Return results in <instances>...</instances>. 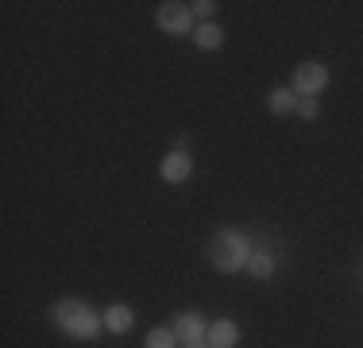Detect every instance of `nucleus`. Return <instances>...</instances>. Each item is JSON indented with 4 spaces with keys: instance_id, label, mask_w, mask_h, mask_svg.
I'll return each instance as SVG.
<instances>
[{
    "instance_id": "obj_2",
    "label": "nucleus",
    "mask_w": 363,
    "mask_h": 348,
    "mask_svg": "<svg viewBox=\"0 0 363 348\" xmlns=\"http://www.w3.org/2000/svg\"><path fill=\"white\" fill-rule=\"evenodd\" d=\"M247 259H252V240H247L244 232L220 229L217 236L209 240V263L217 267V271L232 275V271H240V267L247 271Z\"/></svg>"
},
{
    "instance_id": "obj_7",
    "label": "nucleus",
    "mask_w": 363,
    "mask_h": 348,
    "mask_svg": "<svg viewBox=\"0 0 363 348\" xmlns=\"http://www.w3.org/2000/svg\"><path fill=\"white\" fill-rule=\"evenodd\" d=\"M209 348H236V341H240V325L236 321H228V317H220V321H213L209 325Z\"/></svg>"
},
{
    "instance_id": "obj_4",
    "label": "nucleus",
    "mask_w": 363,
    "mask_h": 348,
    "mask_svg": "<svg viewBox=\"0 0 363 348\" xmlns=\"http://www.w3.org/2000/svg\"><path fill=\"white\" fill-rule=\"evenodd\" d=\"M155 23H159L167 35H186L194 28V12H189V4H174V0H167V4L155 8Z\"/></svg>"
},
{
    "instance_id": "obj_11",
    "label": "nucleus",
    "mask_w": 363,
    "mask_h": 348,
    "mask_svg": "<svg viewBox=\"0 0 363 348\" xmlns=\"http://www.w3.org/2000/svg\"><path fill=\"white\" fill-rule=\"evenodd\" d=\"M220 43H224V31L217 23H201V28H197V47L201 50H220Z\"/></svg>"
},
{
    "instance_id": "obj_15",
    "label": "nucleus",
    "mask_w": 363,
    "mask_h": 348,
    "mask_svg": "<svg viewBox=\"0 0 363 348\" xmlns=\"http://www.w3.org/2000/svg\"><path fill=\"white\" fill-rule=\"evenodd\" d=\"M189 348H205V344H189Z\"/></svg>"
},
{
    "instance_id": "obj_13",
    "label": "nucleus",
    "mask_w": 363,
    "mask_h": 348,
    "mask_svg": "<svg viewBox=\"0 0 363 348\" xmlns=\"http://www.w3.org/2000/svg\"><path fill=\"white\" fill-rule=\"evenodd\" d=\"M189 12H194V16H201V20L209 23V16L217 12V4H213V0H197V4H189Z\"/></svg>"
},
{
    "instance_id": "obj_12",
    "label": "nucleus",
    "mask_w": 363,
    "mask_h": 348,
    "mask_svg": "<svg viewBox=\"0 0 363 348\" xmlns=\"http://www.w3.org/2000/svg\"><path fill=\"white\" fill-rule=\"evenodd\" d=\"M143 348H178L174 329H151V333L143 337Z\"/></svg>"
},
{
    "instance_id": "obj_3",
    "label": "nucleus",
    "mask_w": 363,
    "mask_h": 348,
    "mask_svg": "<svg viewBox=\"0 0 363 348\" xmlns=\"http://www.w3.org/2000/svg\"><path fill=\"white\" fill-rule=\"evenodd\" d=\"M328 85V66L325 62H301L298 70H294V93L298 97H317V93H325Z\"/></svg>"
},
{
    "instance_id": "obj_8",
    "label": "nucleus",
    "mask_w": 363,
    "mask_h": 348,
    "mask_svg": "<svg viewBox=\"0 0 363 348\" xmlns=\"http://www.w3.org/2000/svg\"><path fill=\"white\" fill-rule=\"evenodd\" d=\"M101 317H105V329H112V333H128V329L135 325V313H132V306H108L105 313H101Z\"/></svg>"
},
{
    "instance_id": "obj_5",
    "label": "nucleus",
    "mask_w": 363,
    "mask_h": 348,
    "mask_svg": "<svg viewBox=\"0 0 363 348\" xmlns=\"http://www.w3.org/2000/svg\"><path fill=\"white\" fill-rule=\"evenodd\" d=\"M170 329H174V337L186 344H201L205 337H209V321H205L201 313H178Z\"/></svg>"
},
{
    "instance_id": "obj_1",
    "label": "nucleus",
    "mask_w": 363,
    "mask_h": 348,
    "mask_svg": "<svg viewBox=\"0 0 363 348\" xmlns=\"http://www.w3.org/2000/svg\"><path fill=\"white\" fill-rule=\"evenodd\" d=\"M50 317H55V325L62 329L66 337H74V341H93V337L101 333V325H105V317H97V310H93L89 302H82V298L55 302Z\"/></svg>"
},
{
    "instance_id": "obj_14",
    "label": "nucleus",
    "mask_w": 363,
    "mask_h": 348,
    "mask_svg": "<svg viewBox=\"0 0 363 348\" xmlns=\"http://www.w3.org/2000/svg\"><path fill=\"white\" fill-rule=\"evenodd\" d=\"M298 112L306 120H317V112H321V109H317V101H298Z\"/></svg>"
},
{
    "instance_id": "obj_6",
    "label": "nucleus",
    "mask_w": 363,
    "mask_h": 348,
    "mask_svg": "<svg viewBox=\"0 0 363 348\" xmlns=\"http://www.w3.org/2000/svg\"><path fill=\"white\" fill-rule=\"evenodd\" d=\"M159 174H162V182H170V186H178V182H186L189 174H194V159H189L186 151H170L167 159H162V167H159Z\"/></svg>"
},
{
    "instance_id": "obj_9",
    "label": "nucleus",
    "mask_w": 363,
    "mask_h": 348,
    "mask_svg": "<svg viewBox=\"0 0 363 348\" xmlns=\"http://www.w3.org/2000/svg\"><path fill=\"white\" fill-rule=\"evenodd\" d=\"M274 267H279V259L271 256V248H252V259H247V275L255 278H271Z\"/></svg>"
},
{
    "instance_id": "obj_10",
    "label": "nucleus",
    "mask_w": 363,
    "mask_h": 348,
    "mask_svg": "<svg viewBox=\"0 0 363 348\" xmlns=\"http://www.w3.org/2000/svg\"><path fill=\"white\" fill-rule=\"evenodd\" d=\"M298 93H294V89H274L271 93V112H274V116H286V112H298Z\"/></svg>"
}]
</instances>
